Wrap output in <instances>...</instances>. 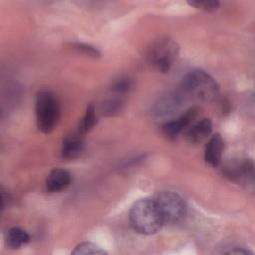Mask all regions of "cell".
<instances>
[{
    "label": "cell",
    "mask_w": 255,
    "mask_h": 255,
    "mask_svg": "<svg viewBox=\"0 0 255 255\" xmlns=\"http://www.w3.org/2000/svg\"><path fill=\"white\" fill-rule=\"evenodd\" d=\"M129 223L133 230L140 234L150 235L157 232L163 220L155 199L137 200L129 210Z\"/></svg>",
    "instance_id": "cell-1"
},
{
    "label": "cell",
    "mask_w": 255,
    "mask_h": 255,
    "mask_svg": "<svg viewBox=\"0 0 255 255\" xmlns=\"http://www.w3.org/2000/svg\"><path fill=\"white\" fill-rule=\"evenodd\" d=\"M180 88L184 95L205 102L214 100L219 93L216 81L202 70H192L187 73L182 79Z\"/></svg>",
    "instance_id": "cell-2"
},
{
    "label": "cell",
    "mask_w": 255,
    "mask_h": 255,
    "mask_svg": "<svg viewBox=\"0 0 255 255\" xmlns=\"http://www.w3.org/2000/svg\"><path fill=\"white\" fill-rule=\"evenodd\" d=\"M179 53L178 44L169 37L153 41L146 51L147 62L158 72H167Z\"/></svg>",
    "instance_id": "cell-3"
},
{
    "label": "cell",
    "mask_w": 255,
    "mask_h": 255,
    "mask_svg": "<svg viewBox=\"0 0 255 255\" xmlns=\"http://www.w3.org/2000/svg\"><path fill=\"white\" fill-rule=\"evenodd\" d=\"M36 119L38 128L51 132L57 126L60 116V106L57 98L49 91H41L36 97Z\"/></svg>",
    "instance_id": "cell-4"
},
{
    "label": "cell",
    "mask_w": 255,
    "mask_h": 255,
    "mask_svg": "<svg viewBox=\"0 0 255 255\" xmlns=\"http://www.w3.org/2000/svg\"><path fill=\"white\" fill-rule=\"evenodd\" d=\"M155 202L160 211L163 223L178 224L186 215V204L177 193L163 191L159 193Z\"/></svg>",
    "instance_id": "cell-5"
},
{
    "label": "cell",
    "mask_w": 255,
    "mask_h": 255,
    "mask_svg": "<svg viewBox=\"0 0 255 255\" xmlns=\"http://www.w3.org/2000/svg\"><path fill=\"white\" fill-rule=\"evenodd\" d=\"M222 173L229 180L244 184L247 188L254 185V163L248 158H233L223 164Z\"/></svg>",
    "instance_id": "cell-6"
},
{
    "label": "cell",
    "mask_w": 255,
    "mask_h": 255,
    "mask_svg": "<svg viewBox=\"0 0 255 255\" xmlns=\"http://www.w3.org/2000/svg\"><path fill=\"white\" fill-rule=\"evenodd\" d=\"M196 115L197 110L195 108H191L176 120L165 123L161 128L163 134L167 138L176 137L183 129H185L193 122Z\"/></svg>",
    "instance_id": "cell-7"
},
{
    "label": "cell",
    "mask_w": 255,
    "mask_h": 255,
    "mask_svg": "<svg viewBox=\"0 0 255 255\" xmlns=\"http://www.w3.org/2000/svg\"><path fill=\"white\" fill-rule=\"evenodd\" d=\"M212 131V122L208 118H204L194 123L186 129L184 137L189 143H199L206 139Z\"/></svg>",
    "instance_id": "cell-8"
},
{
    "label": "cell",
    "mask_w": 255,
    "mask_h": 255,
    "mask_svg": "<svg viewBox=\"0 0 255 255\" xmlns=\"http://www.w3.org/2000/svg\"><path fill=\"white\" fill-rule=\"evenodd\" d=\"M224 149V141L219 133L213 134L205 145L204 159L211 166L216 167L221 163L222 153Z\"/></svg>",
    "instance_id": "cell-9"
},
{
    "label": "cell",
    "mask_w": 255,
    "mask_h": 255,
    "mask_svg": "<svg viewBox=\"0 0 255 255\" xmlns=\"http://www.w3.org/2000/svg\"><path fill=\"white\" fill-rule=\"evenodd\" d=\"M71 174L63 168L51 170L46 179V188L50 192H58L66 189L71 184Z\"/></svg>",
    "instance_id": "cell-10"
},
{
    "label": "cell",
    "mask_w": 255,
    "mask_h": 255,
    "mask_svg": "<svg viewBox=\"0 0 255 255\" xmlns=\"http://www.w3.org/2000/svg\"><path fill=\"white\" fill-rule=\"evenodd\" d=\"M181 94H170L158 99L152 108V113L156 116H166L174 113L181 106Z\"/></svg>",
    "instance_id": "cell-11"
},
{
    "label": "cell",
    "mask_w": 255,
    "mask_h": 255,
    "mask_svg": "<svg viewBox=\"0 0 255 255\" xmlns=\"http://www.w3.org/2000/svg\"><path fill=\"white\" fill-rule=\"evenodd\" d=\"M84 147L83 140L79 134L68 135L62 145V156L65 158H76L78 157Z\"/></svg>",
    "instance_id": "cell-12"
},
{
    "label": "cell",
    "mask_w": 255,
    "mask_h": 255,
    "mask_svg": "<svg viewBox=\"0 0 255 255\" xmlns=\"http://www.w3.org/2000/svg\"><path fill=\"white\" fill-rule=\"evenodd\" d=\"M30 241L29 234L20 227H12L8 230L6 235V245L10 249L20 248L22 245Z\"/></svg>",
    "instance_id": "cell-13"
},
{
    "label": "cell",
    "mask_w": 255,
    "mask_h": 255,
    "mask_svg": "<svg viewBox=\"0 0 255 255\" xmlns=\"http://www.w3.org/2000/svg\"><path fill=\"white\" fill-rule=\"evenodd\" d=\"M75 255H104L107 254V252L101 248L99 245L93 243V242H82L78 244L75 249L72 252Z\"/></svg>",
    "instance_id": "cell-14"
},
{
    "label": "cell",
    "mask_w": 255,
    "mask_h": 255,
    "mask_svg": "<svg viewBox=\"0 0 255 255\" xmlns=\"http://www.w3.org/2000/svg\"><path fill=\"white\" fill-rule=\"evenodd\" d=\"M96 112H95V108L93 105H89L87 107V110H86V113H85V116L80 124V131L81 132H87L89 131L96 124Z\"/></svg>",
    "instance_id": "cell-15"
},
{
    "label": "cell",
    "mask_w": 255,
    "mask_h": 255,
    "mask_svg": "<svg viewBox=\"0 0 255 255\" xmlns=\"http://www.w3.org/2000/svg\"><path fill=\"white\" fill-rule=\"evenodd\" d=\"M188 4L190 6H193L197 9L200 10H204V11H215L218 6H219V2L216 0H205V1H190L188 2Z\"/></svg>",
    "instance_id": "cell-16"
},
{
    "label": "cell",
    "mask_w": 255,
    "mask_h": 255,
    "mask_svg": "<svg viewBox=\"0 0 255 255\" xmlns=\"http://www.w3.org/2000/svg\"><path fill=\"white\" fill-rule=\"evenodd\" d=\"M122 101L119 99H110L103 105V111L105 115L112 116L121 110Z\"/></svg>",
    "instance_id": "cell-17"
},
{
    "label": "cell",
    "mask_w": 255,
    "mask_h": 255,
    "mask_svg": "<svg viewBox=\"0 0 255 255\" xmlns=\"http://www.w3.org/2000/svg\"><path fill=\"white\" fill-rule=\"evenodd\" d=\"M73 47H74V49H76L77 51H79L81 53H84L85 55H88V56H91L94 58L100 56L99 51L90 45H87L84 43H74Z\"/></svg>",
    "instance_id": "cell-18"
},
{
    "label": "cell",
    "mask_w": 255,
    "mask_h": 255,
    "mask_svg": "<svg viewBox=\"0 0 255 255\" xmlns=\"http://www.w3.org/2000/svg\"><path fill=\"white\" fill-rule=\"evenodd\" d=\"M130 80H128V78H121L119 80H117L113 87H112V90L117 92V93H125L127 91H128V89L130 88Z\"/></svg>",
    "instance_id": "cell-19"
},
{
    "label": "cell",
    "mask_w": 255,
    "mask_h": 255,
    "mask_svg": "<svg viewBox=\"0 0 255 255\" xmlns=\"http://www.w3.org/2000/svg\"><path fill=\"white\" fill-rule=\"evenodd\" d=\"M227 254H252L251 251L249 250H246V249H243V248H234V249H231L229 251L226 252Z\"/></svg>",
    "instance_id": "cell-20"
}]
</instances>
